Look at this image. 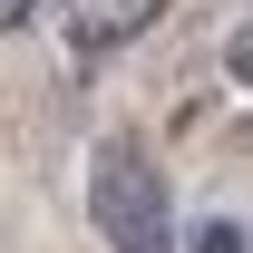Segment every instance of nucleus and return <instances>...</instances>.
<instances>
[{
	"instance_id": "nucleus-1",
	"label": "nucleus",
	"mask_w": 253,
	"mask_h": 253,
	"mask_svg": "<svg viewBox=\"0 0 253 253\" xmlns=\"http://www.w3.org/2000/svg\"><path fill=\"white\" fill-rule=\"evenodd\" d=\"M88 224L107 234V253H175V214H166V175L146 166V146L107 136L88 156Z\"/></svg>"
},
{
	"instance_id": "nucleus-2",
	"label": "nucleus",
	"mask_w": 253,
	"mask_h": 253,
	"mask_svg": "<svg viewBox=\"0 0 253 253\" xmlns=\"http://www.w3.org/2000/svg\"><path fill=\"white\" fill-rule=\"evenodd\" d=\"M156 20H166V0H59V39L78 59H107L126 39H146Z\"/></svg>"
},
{
	"instance_id": "nucleus-3",
	"label": "nucleus",
	"mask_w": 253,
	"mask_h": 253,
	"mask_svg": "<svg viewBox=\"0 0 253 253\" xmlns=\"http://www.w3.org/2000/svg\"><path fill=\"white\" fill-rule=\"evenodd\" d=\"M185 253H253V244H244V224L214 214V224H195V234H185Z\"/></svg>"
},
{
	"instance_id": "nucleus-4",
	"label": "nucleus",
	"mask_w": 253,
	"mask_h": 253,
	"mask_svg": "<svg viewBox=\"0 0 253 253\" xmlns=\"http://www.w3.org/2000/svg\"><path fill=\"white\" fill-rule=\"evenodd\" d=\"M224 68H234V78L253 88V30H234V39H224Z\"/></svg>"
},
{
	"instance_id": "nucleus-5",
	"label": "nucleus",
	"mask_w": 253,
	"mask_h": 253,
	"mask_svg": "<svg viewBox=\"0 0 253 253\" xmlns=\"http://www.w3.org/2000/svg\"><path fill=\"white\" fill-rule=\"evenodd\" d=\"M30 10H39V0H0V30H20V20H30Z\"/></svg>"
}]
</instances>
